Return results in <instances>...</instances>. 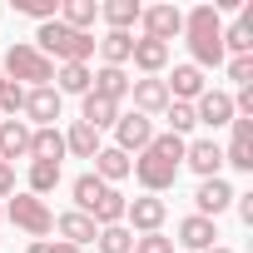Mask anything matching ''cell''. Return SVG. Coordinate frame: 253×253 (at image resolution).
<instances>
[{"label":"cell","mask_w":253,"mask_h":253,"mask_svg":"<svg viewBox=\"0 0 253 253\" xmlns=\"http://www.w3.org/2000/svg\"><path fill=\"white\" fill-rule=\"evenodd\" d=\"M179 164H184V139L179 134H154L149 139V149L144 154H134V179L144 184V194H164V189H174V179H179Z\"/></svg>","instance_id":"6da1fadb"},{"label":"cell","mask_w":253,"mask_h":253,"mask_svg":"<svg viewBox=\"0 0 253 253\" xmlns=\"http://www.w3.org/2000/svg\"><path fill=\"white\" fill-rule=\"evenodd\" d=\"M184 35H189V50H194V70H218L228 55H223V20H218V10L213 5H194L189 15H184Z\"/></svg>","instance_id":"7a4b0ae2"},{"label":"cell","mask_w":253,"mask_h":253,"mask_svg":"<svg viewBox=\"0 0 253 253\" xmlns=\"http://www.w3.org/2000/svg\"><path fill=\"white\" fill-rule=\"evenodd\" d=\"M35 50L55 65H89V55H94V35H80V30H70V25H60V20H45L40 30H35Z\"/></svg>","instance_id":"3957f363"},{"label":"cell","mask_w":253,"mask_h":253,"mask_svg":"<svg viewBox=\"0 0 253 253\" xmlns=\"http://www.w3.org/2000/svg\"><path fill=\"white\" fill-rule=\"evenodd\" d=\"M0 75L15 80V84H25V89H45V84H55V65H50L30 40H20V45L5 50V65H0Z\"/></svg>","instance_id":"277c9868"},{"label":"cell","mask_w":253,"mask_h":253,"mask_svg":"<svg viewBox=\"0 0 253 253\" xmlns=\"http://www.w3.org/2000/svg\"><path fill=\"white\" fill-rule=\"evenodd\" d=\"M5 218H10L15 228H25L30 238H45V233L55 228V213H50L45 199H35V194H15V199L5 204Z\"/></svg>","instance_id":"5b68a950"},{"label":"cell","mask_w":253,"mask_h":253,"mask_svg":"<svg viewBox=\"0 0 253 253\" xmlns=\"http://www.w3.org/2000/svg\"><path fill=\"white\" fill-rule=\"evenodd\" d=\"M164 218H169V204L159 194H144V199L124 204V228H129V233H159Z\"/></svg>","instance_id":"8992f818"},{"label":"cell","mask_w":253,"mask_h":253,"mask_svg":"<svg viewBox=\"0 0 253 253\" xmlns=\"http://www.w3.org/2000/svg\"><path fill=\"white\" fill-rule=\"evenodd\" d=\"M139 25H144V40L169 45L174 35H184V10L179 5H144L139 10Z\"/></svg>","instance_id":"52a82bcc"},{"label":"cell","mask_w":253,"mask_h":253,"mask_svg":"<svg viewBox=\"0 0 253 253\" xmlns=\"http://www.w3.org/2000/svg\"><path fill=\"white\" fill-rule=\"evenodd\" d=\"M149 139H154V119H144V114H119L114 119V149H124L129 159L144 154Z\"/></svg>","instance_id":"ba28073f"},{"label":"cell","mask_w":253,"mask_h":253,"mask_svg":"<svg viewBox=\"0 0 253 253\" xmlns=\"http://www.w3.org/2000/svg\"><path fill=\"white\" fill-rule=\"evenodd\" d=\"M60 109H65V99H60L55 84H45V89H25V124H30V129H45V124H55Z\"/></svg>","instance_id":"9c48e42d"},{"label":"cell","mask_w":253,"mask_h":253,"mask_svg":"<svg viewBox=\"0 0 253 253\" xmlns=\"http://www.w3.org/2000/svg\"><path fill=\"white\" fill-rule=\"evenodd\" d=\"M129 99H134V114H144V119H154V114H164V109H169V89H164V80H159V75L134 80V84H129Z\"/></svg>","instance_id":"30bf717a"},{"label":"cell","mask_w":253,"mask_h":253,"mask_svg":"<svg viewBox=\"0 0 253 253\" xmlns=\"http://www.w3.org/2000/svg\"><path fill=\"white\" fill-rule=\"evenodd\" d=\"M194 119L209 124V129H223V124H233V94H223V89H204V94L194 99Z\"/></svg>","instance_id":"8fae6325"},{"label":"cell","mask_w":253,"mask_h":253,"mask_svg":"<svg viewBox=\"0 0 253 253\" xmlns=\"http://www.w3.org/2000/svg\"><path fill=\"white\" fill-rule=\"evenodd\" d=\"M184 164L199 174V179H218L223 169V149L213 139H184Z\"/></svg>","instance_id":"7c38bea8"},{"label":"cell","mask_w":253,"mask_h":253,"mask_svg":"<svg viewBox=\"0 0 253 253\" xmlns=\"http://www.w3.org/2000/svg\"><path fill=\"white\" fill-rule=\"evenodd\" d=\"M30 124L25 119H0V159L15 164V159H30Z\"/></svg>","instance_id":"4fadbf2b"},{"label":"cell","mask_w":253,"mask_h":253,"mask_svg":"<svg viewBox=\"0 0 253 253\" xmlns=\"http://www.w3.org/2000/svg\"><path fill=\"white\" fill-rule=\"evenodd\" d=\"M129 169H134V159L124 154V149H114V144H99V154H94V179H104L109 189L119 184V179H129Z\"/></svg>","instance_id":"5bb4252c"},{"label":"cell","mask_w":253,"mask_h":253,"mask_svg":"<svg viewBox=\"0 0 253 253\" xmlns=\"http://www.w3.org/2000/svg\"><path fill=\"white\" fill-rule=\"evenodd\" d=\"M164 89H169V99H179V104H194L209 84H204V70H194V65H174V75L164 80Z\"/></svg>","instance_id":"9a60e30c"},{"label":"cell","mask_w":253,"mask_h":253,"mask_svg":"<svg viewBox=\"0 0 253 253\" xmlns=\"http://www.w3.org/2000/svg\"><path fill=\"white\" fill-rule=\"evenodd\" d=\"M228 204H233V189H228L223 179H204L199 194H194V213H199V218H218Z\"/></svg>","instance_id":"2e32d148"},{"label":"cell","mask_w":253,"mask_h":253,"mask_svg":"<svg viewBox=\"0 0 253 253\" xmlns=\"http://www.w3.org/2000/svg\"><path fill=\"white\" fill-rule=\"evenodd\" d=\"M55 228H60V243H75V248H84V243H94V238H99V223H94L89 213H80V209L60 213V218H55Z\"/></svg>","instance_id":"e0dca14e"},{"label":"cell","mask_w":253,"mask_h":253,"mask_svg":"<svg viewBox=\"0 0 253 253\" xmlns=\"http://www.w3.org/2000/svg\"><path fill=\"white\" fill-rule=\"evenodd\" d=\"M129 84H134V80L124 75V70H114V65H99V70H94V80H89V94L124 104V99H129Z\"/></svg>","instance_id":"ac0fdd59"},{"label":"cell","mask_w":253,"mask_h":253,"mask_svg":"<svg viewBox=\"0 0 253 253\" xmlns=\"http://www.w3.org/2000/svg\"><path fill=\"white\" fill-rule=\"evenodd\" d=\"M119 114H124V109H119L114 99H99V94H84V99H80V124H89L94 134H99V129H114Z\"/></svg>","instance_id":"d6986e66"},{"label":"cell","mask_w":253,"mask_h":253,"mask_svg":"<svg viewBox=\"0 0 253 253\" xmlns=\"http://www.w3.org/2000/svg\"><path fill=\"white\" fill-rule=\"evenodd\" d=\"M213 238H218V223H213V218L189 213V218L179 223V243H184V248H194V253H209V248H213Z\"/></svg>","instance_id":"ffe728a7"},{"label":"cell","mask_w":253,"mask_h":253,"mask_svg":"<svg viewBox=\"0 0 253 253\" xmlns=\"http://www.w3.org/2000/svg\"><path fill=\"white\" fill-rule=\"evenodd\" d=\"M139 0H104V5H99V20L109 25V30H119V35H129L134 25H139Z\"/></svg>","instance_id":"44dd1931"},{"label":"cell","mask_w":253,"mask_h":253,"mask_svg":"<svg viewBox=\"0 0 253 253\" xmlns=\"http://www.w3.org/2000/svg\"><path fill=\"white\" fill-rule=\"evenodd\" d=\"M30 159H40V164H60L65 159V134L55 124H45V129L30 134Z\"/></svg>","instance_id":"7402d4cb"},{"label":"cell","mask_w":253,"mask_h":253,"mask_svg":"<svg viewBox=\"0 0 253 253\" xmlns=\"http://www.w3.org/2000/svg\"><path fill=\"white\" fill-rule=\"evenodd\" d=\"M89 80H94V70L89 65H55V89H60V99L65 94H89Z\"/></svg>","instance_id":"603a6c76"},{"label":"cell","mask_w":253,"mask_h":253,"mask_svg":"<svg viewBox=\"0 0 253 253\" xmlns=\"http://www.w3.org/2000/svg\"><path fill=\"white\" fill-rule=\"evenodd\" d=\"M55 20H60V25H70V30H80V35H89V25L99 20V5H94V0H65Z\"/></svg>","instance_id":"cb8c5ba5"},{"label":"cell","mask_w":253,"mask_h":253,"mask_svg":"<svg viewBox=\"0 0 253 253\" xmlns=\"http://www.w3.org/2000/svg\"><path fill=\"white\" fill-rule=\"evenodd\" d=\"M129 60H134V70H144V75H159V70L169 65V45H159V40H144V35H139Z\"/></svg>","instance_id":"d4e9b609"},{"label":"cell","mask_w":253,"mask_h":253,"mask_svg":"<svg viewBox=\"0 0 253 253\" xmlns=\"http://www.w3.org/2000/svg\"><path fill=\"white\" fill-rule=\"evenodd\" d=\"M65 154H75V159H94L99 154V134L89 129V124H70V129H65Z\"/></svg>","instance_id":"484cf974"},{"label":"cell","mask_w":253,"mask_h":253,"mask_svg":"<svg viewBox=\"0 0 253 253\" xmlns=\"http://www.w3.org/2000/svg\"><path fill=\"white\" fill-rule=\"evenodd\" d=\"M94 45H99L104 65H114V70H124V65H129V55H134V35H119V30H109V35L94 40Z\"/></svg>","instance_id":"4316f807"},{"label":"cell","mask_w":253,"mask_h":253,"mask_svg":"<svg viewBox=\"0 0 253 253\" xmlns=\"http://www.w3.org/2000/svg\"><path fill=\"white\" fill-rule=\"evenodd\" d=\"M124 204H129V199H124L119 189H104V199L89 209V218H94L99 228H109V223H124Z\"/></svg>","instance_id":"83f0119b"},{"label":"cell","mask_w":253,"mask_h":253,"mask_svg":"<svg viewBox=\"0 0 253 253\" xmlns=\"http://www.w3.org/2000/svg\"><path fill=\"white\" fill-rule=\"evenodd\" d=\"M104 189H109L104 179H94V174H80V179L70 184V194H75V209H80V213H89V209L104 199Z\"/></svg>","instance_id":"f1b7e54d"},{"label":"cell","mask_w":253,"mask_h":253,"mask_svg":"<svg viewBox=\"0 0 253 253\" xmlns=\"http://www.w3.org/2000/svg\"><path fill=\"white\" fill-rule=\"evenodd\" d=\"M55 189H60V164H40V159H30V189H25V194L45 199V194H55Z\"/></svg>","instance_id":"f546056e"},{"label":"cell","mask_w":253,"mask_h":253,"mask_svg":"<svg viewBox=\"0 0 253 253\" xmlns=\"http://www.w3.org/2000/svg\"><path fill=\"white\" fill-rule=\"evenodd\" d=\"M94 248H99V253H134V233L124 228V223H109V228H99Z\"/></svg>","instance_id":"4dcf8cb0"},{"label":"cell","mask_w":253,"mask_h":253,"mask_svg":"<svg viewBox=\"0 0 253 253\" xmlns=\"http://www.w3.org/2000/svg\"><path fill=\"white\" fill-rule=\"evenodd\" d=\"M164 119H169V134H179V139L194 129V124H199V119H194V104H179V99H169Z\"/></svg>","instance_id":"1f68e13d"},{"label":"cell","mask_w":253,"mask_h":253,"mask_svg":"<svg viewBox=\"0 0 253 253\" xmlns=\"http://www.w3.org/2000/svg\"><path fill=\"white\" fill-rule=\"evenodd\" d=\"M15 114H25V84L5 80V89H0V119H15Z\"/></svg>","instance_id":"d6a6232c"},{"label":"cell","mask_w":253,"mask_h":253,"mask_svg":"<svg viewBox=\"0 0 253 253\" xmlns=\"http://www.w3.org/2000/svg\"><path fill=\"white\" fill-rule=\"evenodd\" d=\"M10 5H15L20 15H30V20H40V25L60 15V0H10Z\"/></svg>","instance_id":"836d02e7"},{"label":"cell","mask_w":253,"mask_h":253,"mask_svg":"<svg viewBox=\"0 0 253 253\" xmlns=\"http://www.w3.org/2000/svg\"><path fill=\"white\" fill-rule=\"evenodd\" d=\"M228 50H233V55H253V30H248V25H228V30H223V55H228Z\"/></svg>","instance_id":"e575fe53"},{"label":"cell","mask_w":253,"mask_h":253,"mask_svg":"<svg viewBox=\"0 0 253 253\" xmlns=\"http://www.w3.org/2000/svg\"><path fill=\"white\" fill-rule=\"evenodd\" d=\"M223 164H233V169L253 174V144H248V139H228V149H223Z\"/></svg>","instance_id":"d590c367"},{"label":"cell","mask_w":253,"mask_h":253,"mask_svg":"<svg viewBox=\"0 0 253 253\" xmlns=\"http://www.w3.org/2000/svg\"><path fill=\"white\" fill-rule=\"evenodd\" d=\"M228 65V80L243 89V84H253V55H233V60H223Z\"/></svg>","instance_id":"8d00e7d4"},{"label":"cell","mask_w":253,"mask_h":253,"mask_svg":"<svg viewBox=\"0 0 253 253\" xmlns=\"http://www.w3.org/2000/svg\"><path fill=\"white\" fill-rule=\"evenodd\" d=\"M134 253H174V238H164V233H134Z\"/></svg>","instance_id":"74e56055"},{"label":"cell","mask_w":253,"mask_h":253,"mask_svg":"<svg viewBox=\"0 0 253 253\" xmlns=\"http://www.w3.org/2000/svg\"><path fill=\"white\" fill-rule=\"evenodd\" d=\"M10 194H15V164L0 159V199H10Z\"/></svg>","instance_id":"f35d334b"},{"label":"cell","mask_w":253,"mask_h":253,"mask_svg":"<svg viewBox=\"0 0 253 253\" xmlns=\"http://www.w3.org/2000/svg\"><path fill=\"white\" fill-rule=\"evenodd\" d=\"M233 139H248V144H253V119H243V114H233Z\"/></svg>","instance_id":"ab89813d"},{"label":"cell","mask_w":253,"mask_h":253,"mask_svg":"<svg viewBox=\"0 0 253 253\" xmlns=\"http://www.w3.org/2000/svg\"><path fill=\"white\" fill-rule=\"evenodd\" d=\"M233 204H238V218L253 223V194H233Z\"/></svg>","instance_id":"60d3db41"},{"label":"cell","mask_w":253,"mask_h":253,"mask_svg":"<svg viewBox=\"0 0 253 253\" xmlns=\"http://www.w3.org/2000/svg\"><path fill=\"white\" fill-rule=\"evenodd\" d=\"M50 253H84V248H75V243H50Z\"/></svg>","instance_id":"b9f144b4"},{"label":"cell","mask_w":253,"mask_h":253,"mask_svg":"<svg viewBox=\"0 0 253 253\" xmlns=\"http://www.w3.org/2000/svg\"><path fill=\"white\" fill-rule=\"evenodd\" d=\"M30 253H50V238H35V243H30Z\"/></svg>","instance_id":"7bdbcfd3"},{"label":"cell","mask_w":253,"mask_h":253,"mask_svg":"<svg viewBox=\"0 0 253 253\" xmlns=\"http://www.w3.org/2000/svg\"><path fill=\"white\" fill-rule=\"evenodd\" d=\"M209 253H233V248H223V243H213V248H209Z\"/></svg>","instance_id":"ee69618b"},{"label":"cell","mask_w":253,"mask_h":253,"mask_svg":"<svg viewBox=\"0 0 253 253\" xmlns=\"http://www.w3.org/2000/svg\"><path fill=\"white\" fill-rule=\"evenodd\" d=\"M0 223H5V204H0Z\"/></svg>","instance_id":"f6af8a7d"},{"label":"cell","mask_w":253,"mask_h":253,"mask_svg":"<svg viewBox=\"0 0 253 253\" xmlns=\"http://www.w3.org/2000/svg\"><path fill=\"white\" fill-rule=\"evenodd\" d=\"M0 89H5V75H0Z\"/></svg>","instance_id":"bcb514c9"}]
</instances>
